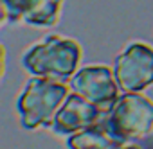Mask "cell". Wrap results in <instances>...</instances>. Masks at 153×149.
Instances as JSON below:
<instances>
[{"label":"cell","mask_w":153,"mask_h":149,"mask_svg":"<svg viewBox=\"0 0 153 149\" xmlns=\"http://www.w3.org/2000/svg\"><path fill=\"white\" fill-rule=\"evenodd\" d=\"M83 59L81 45L61 34H49L27 47L22 54V66L31 76L68 81L79 70Z\"/></svg>","instance_id":"1"},{"label":"cell","mask_w":153,"mask_h":149,"mask_svg":"<svg viewBox=\"0 0 153 149\" xmlns=\"http://www.w3.org/2000/svg\"><path fill=\"white\" fill-rule=\"evenodd\" d=\"M70 94V85L49 77L33 76L16 99L20 126L27 131L51 128L52 120Z\"/></svg>","instance_id":"2"},{"label":"cell","mask_w":153,"mask_h":149,"mask_svg":"<svg viewBox=\"0 0 153 149\" xmlns=\"http://www.w3.org/2000/svg\"><path fill=\"white\" fill-rule=\"evenodd\" d=\"M115 81L123 94H140L153 85V47L142 41L128 43L114 59Z\"/></svg>","instance_id":"3"},{"label":"cell","mask_w":153,"mask_h":149,"mask_svg":"<svg viewBox=\"0 0 153 149\" xmlns=\"http://www.w3.org/2000/svg\"><path fill=\"white\" fill-rule=\"evenodd\" d=\"M70 90L92 103L103 115H108L121 97L114 68L106 65L81 66L70 77Z\"/></svg>","instance_id":"4"},{"label":"cell","mask_w":153,"mask_h":149,"mask_svg":"<svg viewBox=\"0 0 153 149\" xmlns=\"http://www.w3.org/2000/svg\"><path fill=\"white\" fill-rule=\"evenodd\" d=\"M106 122L126 142L144 138L153 131V101L140 94H123Z\"/></svg>","instance_id":"5"},{"label":"cell","mask_w":153,"mask_h":149,"mask_svg":"<svg viewBox=\"0 0 153 149\" xmlns=\"http://www.w3.org/2000/svg\"><path fill=\"white\" fill-rule=\"evenodd\" d=\"M103 117H106V115H103L92 103L83 99L79 94L70 92L68 97L65 99V103L61 104V108L58 110L51 129L56 135L68 136V135H74L78 131H83V129L94 126Z\"/></svg>","instance_id":"6"},{"label":"cell","mask_w":153,"mask_h":149,"mask_svg":"<svg viewBox=\"0 0 153 149\" xmlns=\"http://www.w3.org/2000/svg\"><path fill=\"white\" fill-rule=\"evenodd\" d=\"M65 144L68 149H121L126 145V140L108 126L106 119H101L83 131L68 135Z\"/></svg>","instance_id":"7"},{"label":"cell","mask_w":153,"mask_h":149,"mask_svg":"<svg viewBox=\"0 0 153 149\" xmlns=\"http://www.w3.org/2000/svg\"><path fill=\"white\" fill-rule=\"evenodd\" d=\"M63 0H40V2L24 16L22 24L36 29L54 27L61 16Z\"/></svg>","instance_id":"8"},{"label":"cell","mask_w":153,"mask_h":149,"mask_svg":"<svg viewBox=\"0 0 153 149\" xmlns=\"http://www.w3.org/2000/svg\"><path fill=\"white\" fill-rule=\"evenodd\" d=\"M40 0H2V24H22L24 16Z\"/></svg>","instance_id":"9"},{"label":"cell","mask_w":153,"mask_h":149,"mask_svg":"<svg viewBox=\"0 0 153 149\" xmlns=\"http://www.w3.org/2000/svg\"><path fill=\"white\" fill-rule=\"evenodd\" d=\"M121 149H140L139 145H133V144H130V145H124V147H121Z\"/></svg>","instance_id":"10"}]
</instances>
